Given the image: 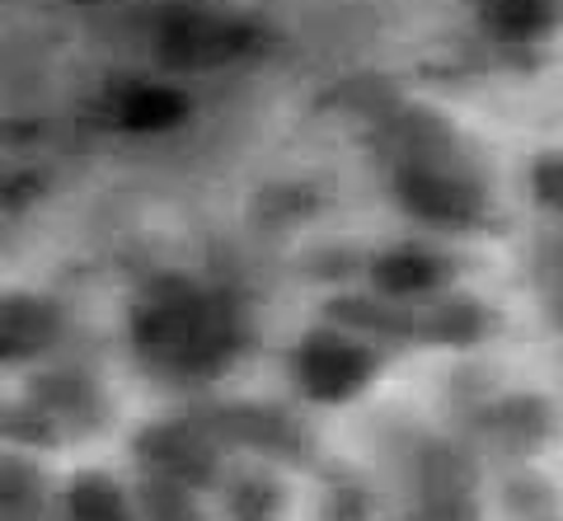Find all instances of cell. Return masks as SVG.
Segmentation results:
<instances>
[{
	"label": "cell",
	"mask_w": 563,
	"mask_h": 521,
	"mask_svg": "<svg viewBox=\"0 0 563 521\" xmlns=\"http://www.w3.org/2000/svg\"><path fill=\"white\" fill-rule=\"evenodd\" d=\"M362 372H366V353L357 343H343V339H320L306 353V386L314 395H329L339 399L352 386H362Z\"/></svg>",
	"instance_id": "6da1fadb"
},
{
	"label": "cell",
	"mask_w": 563,
	"mask_h": 521,
	"mask_svg": "<svg viewBox=\"0 0 563 521\" xmlns=\"http://www.w3.org/2000/svg\"><path fill=\"white\" fill-rule=\"evenodd\" d=\"M488 20L498 24V33L526 38V33L550 29V0H488Z\"/></svg>",
	"instance_id": "7a4b0ae2"
},
{
	"label": "cell",
	"mask_w": 563,
	"mask_h": 521,
	"mask_svg": "<svg viewBox=\"0 0 563 521\" xmlns=\"http://www.w3.org/2000/svg\"><path fill=\"white\" fill-rule=\"evenodd\" d=\"M380 282L399 291V297H409V291H422L437 282V268H432V258H422V254H399V258H385Z\"/></svg>",
	"instance_id": "3957f363"
},
{
	"label": "cell",
	"mask_w": 563,
	"mask_h": 521,
	"mask_svg": "<svg viewBox=\"0 0 563 521\" xmlns=\"http://www.w3.org/2000/svg\"><path fill=\"white\" fill-rule=\"evenodd\" d=\"M540 198L544 202H563V160H544L540 165Z\"/></svg>",
	"instance_id": "277c9868"
}]
</instances>
